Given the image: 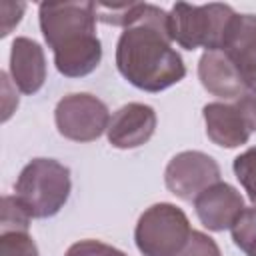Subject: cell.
I'll list each match as a JSON object with an SVG mask.
<instances>
[{"instance_id": "cell-1", "label": "cell", "mask_w": 256, "mask_h": 256, "mask_svg": "<svg viewBox=\"0 0 256 256\" xmlns=\"http://www.w3.org/2000/svg\"><path fill=\"white\" fill-rule=\"evenodd\" d=\"M116 68L124 80L144 92H162L186 76L184 60L172 48L168 12L144 2L138 18L118 38Z\"/></svg>"}, {"instance_id": "cell-2", "label": "cell", "mask_w": 256, "mask_h": 256, "mask_svg": "<svg viewBox=\"0 0 256 256\" xmlns=\"http://www.w3.org/2000/svg\"><path fill=\"white\" fill-rule=\"evenodd\" d=\"M38 20L42 36L52 48L56 70L62 76L84 78L98 68L102 42L96 36L94 2H42Z\"/></svg>"}, {"instance_id": "cell-3", "label": "cell", "mask_w": 256, "mask_h": 256, "mask_svg": "<svg viewBox=\"0 0 256 256\" xmlns=\"http://www.w3.org/2000/svg\"><path fill=\"white\" fill-rule=\"evenodd\" d=\"M70 170L54 158H34L18 174L14 196L32 218H52L68 202Z\"/></svg>"}, {"instance_id": "cell-4", "label": "cell", "mask_w": 256, "mask_h": 256, "mask_svg": "<svg viewBox=\"0 0 256 256\" xmlns=\"http://www.w3.org/2000/svg\"><path fill=\"white\" fill-rule=\"evenodd\" d=\"M234 16L236 12L228 4L212 2L196 6L188 2H176L168 14L172 42L184 50H220L224 34Z\"/></svg>"}, {"instance_id": "cell-5", "label": "cell", "mask_w": 256, "mask_h": 256, "mask_svg": "<svg viewBox=\"0 0 256 256\" xmlns=\"http://www.w3.org/2000/svg\"><path fill=\"white\" fill-rule=\"evenodd\" d=\"M192 234L188 216L170 202L146 208L134 228V242L142 256H178Z\"/></svg>"}, {"instance_id": "cell-6", "label": "cell", "mask_w": 256, "mask_h": 256, "mask_svg": "<svg viewBox=\"0 0 256 256\" xmlns=\"http://www.w3.org/2000/svg\"><path fill=\"white\" fill-rule=\"evenodd\" d=\"M54 122L58 132L72 142H94L110 124L108 106L86 92L64 96L54 110Z\"/></svg>"}, {"instance_id": "cell-7", "label": "cell", "mask_w": 256, "mask_h": 256, "mask_svg": "<svg viewBox=\"0 0 256 256\" xmlns=\"http://www.w3.org/2000/svg\"><path fill=\"white\" fill-rule=\"evenodd\" d=\"M220 182V166L218 162L200 150H184L178 152L164 170L166 188L184 202H194V198Z\"/></svg>"}, {"instance_id": "cell-8", "label": "cell", "mask_w": 256, "mask_h": 256, "mask_svg": "<svg viewBox=\"0 0 256 256\" xmlns=\"http://www.w3.org/2000/svg\"><path fill=\"white\" fill-rule=\"evenodd\" d=\"M220 50L234 64L246 90H256V16L236 14L224 34Z\"/></svg>"}, {"instance_id": "cell-9", "label": "cell", "mask_w": 256, "mask_h": 256, "mask_svg": "<svg viewBox=\"0 0 256 256\" xmlns=\"http://www.w3.org/2000/svg\"><path fill=\"white\" fill-rule=\"evenodd\" d=\"M156 122L158 118L152 106L142 102H128L112 114L106 130L108 142L120 150L138 148L154 136Z\"/></svg>"}, {"instance_id": "cell-10", "label": "cell", "mask_w": 256, "mask_h": 256, "mask_svg": "<svg viewBox=\"0 0 256 256\" xmlns=\"http://www.w3.org/2000/svg\"><path fill=\"white\" fill-rule=\"evenodd\" d=\"M242 194L228 182H216L194 198V210L204 228L224 232L234 226L244 210Z\"/></svg>"}, {"instance_id": "cell-11", "label": "cell", "mask_w": 256, "mask_h": 256, "mask_svg": "<svg viewBox=\"0 0 256 256\" xmlns=\"http://www.w3.org/2000/svg\"><path fill=\"white\" fill-rule=\"evenodd\" d=\"M10 76L22 94H36L46 82V58L42 46L26 36H18L10 48Z\"/></svg>"}, {"instance_id": "cell-12", "label": "cell", "mask_w": 256, "mask_h": 256, "mask_svg": "<svg viewBox=\"0 0 256 256\" xmlns=\"http://www.w3.org/2000/svg\"><path fill=\"white\" fill-rule=\"evenodd\" d=\"M206 136L222 148H238L250 140V128L236 104L210 102L202 108Z\"/></svg>"}, {"instance_id": "cell-13", "label": "cell", "mask_w": 256, "mask_h": 256, "mask_svg": "<svg viewBox=\"0 0 256 256\" xmlns=\"http://www.w3.org/2000/svg\"><path fill=\"white\" fill-rule=\"evenodd\" d=\"M198 78L204 90L224 100H238L246 92L240 74L222 50H210L200 56Z\"/></svg>"}, {"instance_id": "cell-14", "label": "cell", "mask_w": 256, "mask_h": 256, "mask_svg": "<svg viewBox=\"0 0 256 256\" xmlns=\"http://www.w3.org/2000/svg\"><path fill=\"white\" fill-rule=\"evenodd\" d=\"M144 2H118V4H106V2H94L96 8V20L104 22V24H112V26H130L140 10H142Z\"/></svg>"}, {"instance_id": "cell-15", "label": "cell", "mask_w": 256, "mask_h": 256, "mask_svg": "<svg viewBox=\"0 0 256 256\" xmlns=\"http://www.w3.org/2000/svg\"><path fill=\"white\" fill-rule=\"evenodd\" d=\"M230 230L234 244L246 256H256V206L244 208Z\"/></svg>"}, {"instance_id": "cell-16", "label": "cell", "mask_w": 256, "mask_h": 256, "mask_svg": "<svg viewBox=\"0 0 256 256\" xmlns=\"http://www.w3.org/2000/svg\"><path fill=\"white\" fill-rule=\"evenodd\" d=\"M232 168H234V176L238 178L240 186L248 194L250 202L256 206V146L236 156L232 162Z\"/></svg>"}, {"instance_id": "cell-17", "label": "cell", "mask_w": 256, "mask_h": 256, "mask_svg": "<svg viewBox=\"0 0 256 256\" xmlns=\"http://www.w3.org/2000/svg\"><path fill=\"white\" fill-rule=\"evenodd\" d=\"M32 216L18 202L16 196H2L0 232H28Z\"/></svg>"}, {"instance_id": "cell-18", "label": "cell", "mask_w": 256, "mask_h": 256, "mask_svg": "<svg viewBox=\"0 0 256 256\" xmlns=\"http://www.w3.org/2000/svg\"><path fill=\"white\" fill-rule=\"evenodd\" d=\"M0 256H40L28 232H0Z\"/></svg>"}, {"instance_id": "cell-19", "label": "cell", "mask_w": 256, "mask_h": 256, "mask_svg": "<svg viewBox=\"0 0 256 256\" xmlns=\"http://www.w3.org/2000/svg\"><path fill=\"white\" fill-rule=\"evenodd\" d=\"M178 256H222V252L214 238H210L200 230H192L186 246Z\"/></svg>"}, {"instance_id": "cell-20", "label": "cell", "mask_w": 256, "mask_h": 256, "mask_svg": "<svg viewBox=\"0 0 256 256\" xmlns=\"http://www.w3.org/2000/svg\"><path fill=\"white\" fill-rule=\"evenodd\" d=\"M64 256H128L124 254L122 250L106 244V242H100V240H80V242H74Z\"/></svg>"}, {"instance_id": "cell-21", "label": "cell", "mask_w": 256, "mask_h": 256, "mask_svg": "<svg viewBox=\"0 0 256 256\" xmlns=\"http://www.w3.org/2000/svg\"><path fill=\"white\" fill-rule=\"evenodd\" d=\"M236 108L240 110L242 118L246 120L250 132L256 130V90H246V92L238 98Z\"/></svg>"}]
</instances>
